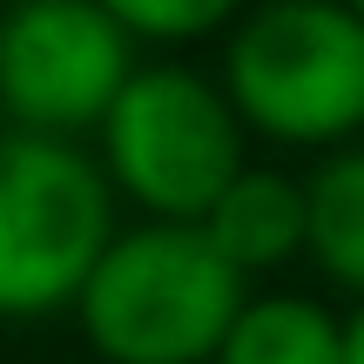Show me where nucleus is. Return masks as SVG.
Returning a JSON list of instances; mask_svg holds the SVG:
<instances>
[{"instance_id":"1a4fd4ad","label":"nucleus","mask_w":364,"mask_h":364,"mask_svg":"<svg viewBox=\"0 0 364 364\" xmlns=\"http://www.w3.org/2000/svg\"><path fill=\"white\" fill-rule=\"evenodd\" d=\"M108 21L129 41H156V48H182V41H203L216 27H230L243 14V0H102Z\"/></svg>"},{"instance_id":"f03ea898","label":"nucleus","mask_w":364,"mask_h":364,"mask_svg":"<svg viewBox=\"0 0 364 364\" xmlns=\"http://www.w3.org/2000/svg\"><path fill=\"white\" fill-rule=\"evenodd\" d=\"M223 95L243 135L344 149L364 135V21L344 0H263L236 14Z\"/></svg>"},{"instance_id":"f257e3e1","label":"nucleus","mask_w":364,"mask_h":364,"mask_svg":"<svg viewBox=\"0 0 364 364\" xmlns=\"http://www.w3.org/2000/svg\"><path fill=\"white\" fill-rule=\"evenodd\" d=\"M243 297L196 223H135L102 243L75 311L102 364H209Z\"/></svg>"},{"instance_id":"20e7f679","label":"nucleus","mask_w":364,"mask_h":364,"mask_svg":"<svg viewBox=\"0 0 364 364\" xmlns=\"http://www.w3.org/2000/svg\"><path fill=\"white\" fill-rule=\"evenodd\" d=\"M115 236V189L75 142L0 129V317L68 311Z\"/></svg>"},{"instance_id":"423d86ee","label":"nucleus","mask_w":364,"mask_h":364,"mask_svg":"<svg viewBox=\"0 0 364 364\" xmlns=\"http://www.w3.org/2000/svg\"><path fill=\"white\" fill-rule=\"evenodd\" d=\"M196 230L209 236L223 263L236 277H263V270H284L290 257H304V176L284 169H236L230 189L203 209Z\"/></svg>"},{"instance_id":"6e6552de","label":"nucleus","mask_w":364,"mask_h":364,"mask_svg":"<svg viewBox=\"0 0 364 364\" xmlns=\"http://www.w3.org/2000/svg\"><path fill=\"white\" fill-rule=\"evenodd\" d=\"M209 364H344V317L297 290L243 297Z\"/></svg>"},{"instance_id":"9d476101","label":"nucleus","mask_w":364,"mask_h":364,"mask_svg":"<svg viewBox=\"0 0 364 364\" xmlns=\"http://www.w3.org/2000/svg\"><path fill=\"white\" fill-rule=\"evenodd\" d=\"M344 364H364V304L344 317Z\"/></svg>"},{"instance_id":"39448f33","label":"nucleus","mask_w":364,"mask_h":364,"mask_svg":"<svg viewBox=\"0 0 364 364\" xmlns=\"http://www.w3.org/2000/svg\"><path fill=\"white\" fill-rule=\"evenodd\" d=\"M135 75V41L102 0H14L0 14V115L27 135L102 129L108 102Z\"/></svg>"},{"instance_id":"0eeeda50","label":"nucleus","mask_w":364,"mask_h":364,"mask_svg":"<svg viewBox=\"0 0 364 364\" xmlns=\"http://www.w3.org/2000/svg\"><path fill=\"white\" fill-rule=\"evenodd\" d=\"M304 257L364 304V142H344L304 176Z\"/></svg>"},{"instance_id":"7ed1b4c3","label":"nucleus","mask_w":364,"mask_h":364,"mask_svg":"<svg viewBox=\"0 0 364 364\" xmlns=\"http://www.w3.org/2000/svg\"><path fill=\"white\" fill-rule=\"evenodd\" d=\"M102 176L149 223H203V209L243 169V122L223 81L196 68H135L102 115Z\"/></svg>"},{"instance_id":"9b49d317","label":"nucleus","mask_w":364,"mask_h":364,"mask_svg":"<svg viewBox=\"0 0 364 364\" xmlns=\"http://www.w3.org/2000/svg\"><path fill=\"white\" fill-rule=\"evenodd\" d=\"M344 7H351V14H358V21H364V0H344Z\"/></svg>"}]
</instances>
